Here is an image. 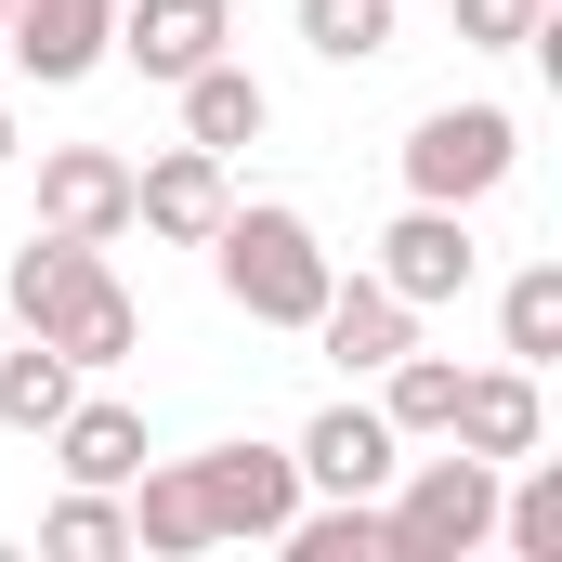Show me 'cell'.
<instances>
[{
    "mask_svg": "<svg viewBox=\"0 0 562 562\" xmlns=\"http://www.w3.org/2000/svg\"><path fill=\"white\" fill-rule=\"evenodd\" d=\"M210 276H223V301L249 314V327H314V301H327V236L288 210V196H249V210H223L210 223Z\"/></svg>",
    "mask_w": 562,
    "mask_h": 562,
    "instance_id": "cell-1",
    "label": "cell"
},
{
    "mask_svg": "<svg viewBox=\"0 0 562 562\" xmlns=\"http://www.w3.org/2000/svg\"><path fill=\"white\" fill-rule=\"evenodd\" d=\"M393 484H406L393 497V562H471L497 537V458L445 445V458H406Z\"/></svg>",
    "mask_w": 562,
    "mask_h": 562,
    "instance_id": "cell-2",
    "label": "cell"
},
{
    "mask_svg": "<svg viewBox=\"0 0 562 562\" xmlns=\"http://www.w3.org/2000/svg\"><path fill=\"white\" fill-rule=\"evenodd\" d=\"M510 170H524V119L510 105H431L406 132V196H431V210H484Z\"/></svg>",
    "mask_w": 562,
    "mask_h": 562,
    "instance_id": "cell-3",
    "label": "cell"
},
{
    "mask_svg": "<svg viewBox=\"0 0 562 562\" xmlns=\"http://www.w3.org/2000/svg\"><path fill=\"white\" fill-rule=\"evenodd\" d=\"M183 471H196L210 550H236V537H249V550H276L288 510H301V458H288V445H196Z\"/></svg>",
    "mask_w": 562,
    "mask_h": 562,
    "instance_id": "cell-4",
    "label": "cell"
},
{
    "mask_svg": "<svg viewBox=\"0 0 562 562\" xmlns=\"http://www.w3.org/2000/svg\"><path fill=\"white\" fill-rule=\"evenodd\" d=\"M0 53H13L40 92H79V79L119 53V0H0Z\"/></svg>",
    "mask_w": 562,
    "mask_h": 562,
    "instance_id": "cell-5",
    "label": "cell"
},
{
    "mask_svg": "<svg viewBox=\"0 0 562 562\" xmlns=\"http://www.w3.org/2000/svg\"><path fill=\"white\" fill-rule=\"evenodd\" d=\"M367 276L393 288V301H419V314H431V301H471V276H484V249H471V210H431V196H406Z\"/></svg>",
    "mask_w": 562,
    "mask_h": 562,
    "instance_id": "cell-6",
    "label": "cell"
},
{
    "mask_svg": "<svg viewBox=\"0 0 562 562\" xmlns=\"http://www.w3.org/2000/svg\"><path fill=\"white\" fill-rule=\"evenodd\" d=\"M288 458H301V497H380V484L406 471V431L380 419V406H353V393H340V406H314V419H301Z\"/></svg>",
    "mask_w": 562,
    "mask_h": 562,
    "instance_id": "cell-7",
    "label": "cell"
},
{
    "mask_svg": "<svg viewBox=\"0 0 562 562\" xmlns=\"http://www.w3.org/2000/svg\"><path fill=\"white\" fill-rule=\"evenodd\" d=\"M445 445H471V458H537L550 445V393H537V367H458V406H445Z\"/></svg>",
    "mask_w": 562,
    "mask_h": 562,
    "instance_id": "cell-8",
    "label": "cell"
},
{
    "mask_svg": "<svg viewBox=\"0 0 562 562\" xmlns=\"http://www.w3.org/2000/svg\"><path fill=\"white\" fill-rule=\"evenodd\" d=\"M40 223L79 236V249L132 236V157H119V144H53V157H40Z\"/></svg>",
    "mask_w": 562,
    "mask_h": 562,
    "instance_id": "cell-9",
    "label": "cell"
},
{
    "mask_svg": "<svg viewBox=\"0 0 562 562\" xmlns=\"http://www.w3.org/2000/svg\"><path fill=\"white\" fill-rule=\"evenodd\" d=\"M223 210H236V183H223L210 144H170V157H144V170H132V223H144V236H170V249H210Z\"/></svg>",
    "mask_w": 562,
    "mask_h": 562,
    "instance_id": "cell-10",
    "label": "cell"
},
{
    "mask_svg": "<svg viewBox=\"0 0 562 562\" xmlns=\"http://www.w3.org/2000/svg\"><path fill=\"white\" fill-rule=\"evenodd\" d=\"M223 40H236V0H119V66H144L157 92L196 79Z\"/></svg>",
    "mask_w": 562,
    "mask_h": 562,
    "instance_id": "cell-11",
    "label": "cell"
},
{
    "mask_svg": "<svg viewBox=\"0 0 562 562\" xmlns=\"http://www.w3.org/2000/svg\"><path fill=\"white\" fill-rule=\"evenodd\" d=\"M314 340H327V353H340L353 380H380V367H393V353L419 340V301H393L380 276H353V288L327 276V301H314Z\"/></svg>",
    "mask_w": 562,
    "mask_h": 562,
    "instance_id": "cell-12",
    "label": "cell"
},
{
    "mask_svg": "<svg viewBox=\"0 0 562 562\" xmlns=\"http://www.w3.org/2000/svg\"><path fill=\"white\" fill-rule=\"evenodd\" d=\"M40 445H53V471H66V484H132L144 458H157V445H144V406H119V393H79Z\"/></svg>",
    "mask_w": 562,
    "mask_h": 562,
    "instance_id": "cell-13",
    "label": "cell"
},
{
    "mask_svg": "<svg viewBox=\"0 0 562 562\" xmlns=\"http://www.w3.org/2000/svg\"><path fill=\"white\" fill-rule=\"evenodd\" d=\"M170 92H183V144H210V157H236V144L276 132V92H262L236 53H210V66H196V79H170Z\"/></svg>",
    "mask_w": 562,
    "mask_h": 562,
    "instance_id": "cell-14",
    "label": "cell"
},
{
    "mask_svg": "<svg viewBox=\"0 0 562 562\" xmlns=\"http://www.w3.org/2000/svg\"><path fill=\"white\" fill-rule=\"evenodd\" d=\"M92 276H105V249H79V236H53V223H40V236L0 262V314H13V327H53Z\"/></svg>",
    "mask_w": 562,
    "mask_h": 562,
    "instance_id": "cell-15",
    "label": "cell"
},
{
    "mask_svg": "<svg viewBox=\"0 0 562 562\" xmlns=\"http://www.w3.org/2000/svg\"><path fill=\"white\" fill-rule=\"evenodd\" d=\"M66 406H79V367H66L40 327H13V340H0V431H26V445H40Z\"/></svg>",
    "mask_w": 562,
    "mask_h": 562,
    "instance_id": "cell-16",
    "label": "cell"
},
{
    "mask_svg": "<svg viewBox=\"0 0 562 562\" xmlns=\"http://www.w3.org/2000/svg\"><path fill=\"white\" fill-rule=\"evenodd\" d=\"M40 340H53V353H66V367L92 380V367H119V353L144 340V301H132L119 276H92L79 301H66V314H53V327H40Z\"/></svg>",
    "mask_w": 562,
    "mask_h": 562,
    "instance_id": "cell-17",
    "label": "cell"
},
{
    "mask_svg": "<svg viewBox=\"0 0 562 562\" xmlns=\"http://www.w3.org/2000/svg\"><path fill=\"white\" fill-rule=\"evenodd\" d=\"M276 550H288V562H393V510H380V497H327V510L301 497Z\"/></svg>",
    "mask_w": 562,
    "mask_h": 562,
    "instance_id": "cell-18",
    "label": "cell"
},
{
    "mask_svg": "<svg viewBox=\"0 0 562 562\" xmlns=\"http://www.w3.org/2000/svg\"><path fill=\"white\" fill-rule=\"evenodd\" d=\"M132 550H157V562L210 550V510H196V471H183V458H170V471H132Z\"/></svg>",
    "mask_w": 562,
    "mask_h": 562,
    "instance_id": "cell-19",
    "label": "cell"
},
{
    "mask_svg": "<svg viewBox=\"0 0 562 562\" xmlns=\"http://www.w3.org/2000/svg\"><path fill=\"white\" fill-rule=\"evenodd\" d=\"M40 550L53 562H119L132 550V497H119V484H66L53 524H40Z\"/></svg>",
    "mask_w": 562,
    "mask_h": 562,
    "instance_id": "cell-20",
    "label": "cell"
},
{
    "mask_svg": "<svg viewBox=\"0 0 562 562\" xmlns=\"http://www.w3.org/2000/svg\"><path fill=\"white\" fill-rule=\"evenodd\" d=\"M497 353L510 367H550L562 353V262H524V276L497 288Z\"/></svg>",
    "mask_w": 562,
    "mask_h": 562,
    "instance_id": "cell-21",
    "label": "cell"
},
{
    "mask_svg": "<svg viewBox=\"0 0 562 562\" xmlns=\"http://www.w3.org/2000/svg\"><path fill=\"white\" fill-rule=\"evenodd\" d=\"M445 406H458V367H445V353H419V340H406V353L380 367V419L406 431V445H445Z\"/></svg>",
    "mask_w": 562,
    "mask_h": 562,
    "instance_id": "cell-22",
    "label": "cell"
},
{
    "mask_svg": "<svg viewBox=\"0 0 562 562\" xmlns=\"http://www.w3.org/2000/svg\"><path fill=\"white\" fill-rule=\"evenodd\" d=\"M301 40L327 66H380L393 53V0H301Z\"/></svg>",
    "mask_w": 562,
    "mask_h": 562,
    "instance_id": "cell-23",
    "label": "cell"
},
{
    "mask_svg": "<svg viewBox=\"0 0 562 562\" xmlns=\"http://www.w3.org/2000/svg\"><path fill=\"white\" fill-rule=\"evenodd\" d=\"M537 13L550 0H458V40L471 53H537Z\"/></svg>",
    "mask_w": 562,
    "mask_h": 562,
    "instance_id": "cell-24",
    "label": "cell"
},
{
    "mask_svg": "<svg viewBox=\"0 0 562 562\" xmlns=\"http://www.w3.org/2000/svg\"><path fill=\"white\" fill-rule=\"evenodd\" d=\"M0 170H13V105H0Z\"/></svg>",
    "mask_w": 562,
    "mask_h": 562,
    "instance_id": "cell-25",
    "label": "cell"
},
{
    "mask_svg": "<svg viewBox=\"0 0 562 562\" xmlns=\"http://www.w3.org/2000/svg\"><path fill=\"white\" fill-rule=\"evenodd\" d=\"M0 340H13V314H0Z\"/></svg>",
    "mask_w": 562,
    "mask_h": 562,
    "instance_id": "cell-26",
    "label": "cell"
}]
</instances>
